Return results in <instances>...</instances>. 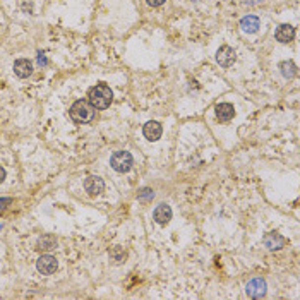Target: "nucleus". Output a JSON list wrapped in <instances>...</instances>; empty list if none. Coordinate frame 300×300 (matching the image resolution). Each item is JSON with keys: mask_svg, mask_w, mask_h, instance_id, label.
I'll return each instance as SVG.
<instances>
[{"mask_svg": "<svg viewBox=\"0 0 300 300\" xmlns=\"http://www.w3.org/2000/svg\"><path fill=\"white\" fill-rule=\"evenodd\" d=\"M112 100H113V93L107 84L100 82V84L93 86L88 93V101L95 110H105L110 107Z\"/></svg>", "mask_w": 300, "mask_h": 300, "instance_id": "1", "label": "nucleus"}, {"mask_svg": "<svg viewBox=\"0 0 300 300\" xmlns=\"http://www.w3.org/2000/svg\"><path fill=\"white\" fill-rule=\"evenodd\" d=\"M69 113H71V118L75 124H89L95 118V108L89 105V101L77 100L71 107Z\"/></svg>", "mask_w": 300, "mask_h": 300, "instance_id": "2", "label": "nucleus"}, {"mask_svg": "<svg viewBox=\"0 0 300 300\" xmlns=\"http://www.w3.org/2000/svg\"><path fill=\"white\" fill-rule=\"evenodd\" d=\"M134 160H132V154L129 151H117V153L112 154L110 158V167L118 173H125L132 168Z\"/></svg>", "mask_w": 300, "mask_h": 300, "instance_id": "3", "label": "nucleus"}, {"mask_svg": "<svg viewBox=\"0 0 300 300\" xmlns=\"http://www.w3.org/2000/svg\"><path fill=\"white\" fill-rule=\"evenodd\" d=\"M245 292H247V295L251 299H262L267 292L266 281L262 278H252L247 283V287H245Z\"/></svg>", "mask_w": 300, "mask_h": 300, "instance_id": "4", "label": "nucleus"}, {"mask_svg": "<svg viewBox=\"0 0 300 300\" xmlns=\"http://www.w3.org/2000/svg\"><path fill=\"white\" fill-rule=\"evenodd\" d=\"M235 60H237V53H235V50L232 46H228V45L220 46L218 52H216V62H218V66L230 67V66H233Z\"/></svg>", "mask_w": 300, "mask_h": 300, "instance_id": "5", "label": "nucleus"}, {"mask_svg": "<svg viewBox=\"0 0 300 300\" xmlns=\"http://www.w3.org/2000/svg\"><path fill=\"white\" fill-rule=\"evenodd\" d=\"M59 267V262L53 256H48V254H43L41 258L36 261V269L39 271L41 274H52L57 271Z\"/></svg>", "mask_w": 300, "mask_h": 300, "instance_id": "6", "label": "nucleus"}, {"mask_svg": "<svg viewBox=\"0 0 300 300\" xmlns=\"http://www.w3.org/2000/svg\"><path fill=\"white\" fill-rule=\"evenodd\" d=\"M84 189L89 196H98V194L103 192L105 189V182L103 179H100L98 175H91L84 180Z\"/></svg>", "mask_w": 300, "mask_h": 300, "instance_id": "7", "label": "nucleus"}, {"mask_svg": "<svg viewBox=\"0 0 300 300\" xmlns=\"http://www.w3.org/2000/svg\"><path fill=\"white\" fill-rule=\"evenodd\" d=\"M161 132H163V129H161V124L160 122H156V120H150V122H146L144 124V127H143V134H144V137H146L148 141H158L161 137Z\"/></svg>", "mask_w": 300, "mask_h": 300, "instance_id": "8", "label": "nucleus"}, {"mask_svg": "<svg viewBox=\"0 0 300 300\" xmlns=\"http://www.w3.org/2000/svg\"><path fill=\"white\" fill-rule=\"evenodd\" d=\"M240 28L245 31V33L254 35V33H258L259 28H261V19H259L258 16H254V14L244 16V17L240 19Z\"/></svg>", "mask_w": 300, "mask_h": 300, "instance_id": "9", "label": "nucleus"}, {"mask_svg": "<svg viewBox=\"0 0 300 300\" xmlns=\"http://www.w3.org/2000/svg\"><path fill=\"white\" fill-rule=\"evenodd\" d=\"M153 218L158 225H167L170 220H172V208H170L168 204H158L153 213Z\"/></svg>", "mask_w": 300, "mask_h": 300, "instance_id": "10", "label": "nucleus"}, {"mask_svg": "<svg viewBox=\"0 0 300 300\" xmlns=\"http://www.w3.org/2000/svg\"><path fill=\"white\" fill-rule=\"evenodd\" d=\"M14 72L17 77H30L33 74V62L28 59H19L14 62Z\"/></svg>", "mask_w": 300, "mask_h": 300, "instance_id": "11", "label": "nucleus"}, {"mask_svg": "<svg viewBox=\"0 0 300 300\" xmlns=\"http://www.w3.org/2000/svg\"><path fill=\"white\" fill-rule=\"evenodd\" d=\"M262 242H264V245L269 249V251H278V249H281L285 245V238L276 232L266 233L264 238H262Z\"/></svg>", "mask_w": 300, "mask_h": 300, "instance_id": "12", "label": "nucleus"}, {"mask_svg": "<svg viewBox=\"0 0 300 300\" xmlns=\"http://www.w3.org/2000/svg\"><path fill=\"white\" fill-rule=\"evenodd\" d=\"M215 110H216V117H218L220 122H230L235 115V108H233V105H230V103L216 105Z\"/></svg>", "mask_w": 300, "mask_h": 300, "instance_id": "13", "label": "nucleus"}, {"mask_svg": "<svg viewBox=\"0 0 300 300\" xmlns=\"http://www.w3.org/2000/svg\"><path fill=\"white\" fill-rule=\"evenodd\" d=\"M274 36H276V39L280 43H290L295 36V28L290 26V24H280Z\"/></svg>", "mask_w": 300, "mask_h": 300, "instance_id": "14", "label": "nucleus"}, {"mask_svg": "<svg viewBox=\"0 0 300 300\" xmlns=\"http://www.w3.org/2000/svg\"><path fill=\"white\" fill-rule=\"evenodd\" d=\"M55 247H57V238L53 237V235H43L38 240V244H36V249L41 252H48Z\"/></svg>", "mask_w": 300, "mask_h": 300, "instance_id": "15", "label": "nucleus"}, {"mask_svg": "<svg viewBox=\"0 0 300 300\" xmlns=\"http://www.w3.org/2000/svg\"><path fill=\"white\" fill-rule=\"evenodd\" d=\"M280 72L285 79H294L299 71H297L295 62H292V60H285V62L280 64Z\"/></svg>", "mask_w": 300, "mask_h": 300, "instance_id": "16", "label": "nucleus"}, {"mask_svg": "<svg viewBox=\"0 0 300 300\" xmlns=\"http://www.w3.org/2000/svg\"><path fill=\"white\" fill-rule=\"evenodd\" d=\"M110 258L113 259V261L118 264V262H124V261H125L127 254H125L124 249H122V247H113V249L110 251Z\"/></svg>", "mask_w": 300, "mask_h": 300, "instance_id": "17", "label": "nucleus"}, {"mask_svg": "<svg viewBox=\"0 0 300 300\" xmlns=\"http://www.w3.org/2000/svg\"><path fill=\"white\" fill-rule=\"evenodd\" d=\"M153 197H154V194H153V190H151V189H143L139 194H137V199H139V201H144V202L151 201Z\"/></svg>", "mask_w": 300, "mask_h": 300, "instance_id": "18", "label": "nucleus"}, {"mask_svg": "<svg viewBox=\"0 0 300 300\" xmlns=\"http://www.w3.org/2000/svg\"><path fill=\"white\" fill-rule=\"evenodd\" d=\"M146 2H148V5H151V7H161L167 0H146Z\"/></svg>", "mask_w": 300, "mask_h": 300, "instance_id": "19", "label": "nucleus"}, {"mask_svg": "<svg viewBox=\"0 0 300 300\" xmlns=\"http://www.w3.org/2000/svg\"><path fill=\"white\" fill-rule=\"evenodd\" d=\"M10 202H12L10 199H0V213H2L3 209L7 208V204H10Z\"/></svg>", "mask_w": 300, "mask_h": 300, "instance_id": "20", "label": "nucleus"}, {"mask_svg": "<svg viewBox=\"0 0 300 300\" xmlns=\"http://www.w3.org/2000/svg\"><path fill=\"white\" fill-rule=\"evenodd\" d=\"M38 64L39 66H46V59H45L43 53H38Z\"/></svg>", "mask_w": 300, "mask_h": 300, "instance_id": "21", "label": "nucleus"}, {"mask_svg": "<svg viewBox=\"0 0 300 300\" xmlns=\"http://www.w3.org/2000/svg\"><path fill=\"white\" fill-rule=\"evenodd\" d=\"M3 180H5V170H3L2 167H0V184H2Z\"/></svg>", "mask_w": 300, "mask_h": 300, "instance_id": "22", "label": "nucleus"}, {"mask_svg": "<svg viewBox=\"0 0 300 300\" xmlns=\"http://www.w3.org/2000/svg\"><path fill=\"white\" fill-rule=\"evenodd\" d=\"M192 2H199V0H192Z\"/></svg>", "mask_w": 300, "mask_h": 300, "instance_id": "23", "label": "nucleus"}]
</instances>
